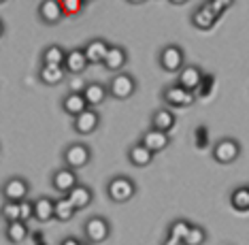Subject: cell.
Segmentation results:
<instances>
[{
	"label": "cell",
	"mask_w": 249,
	"mask_h": 245,
	"mask_svg": "<svg viewBox=\"0 0 249 245\" xmlns=\"http://www.w3.org/2000/svg\"><path fill=\"white\" fill-rule=\"evenodd\" d=\"M109 49H111V45L107 43L105 38H100V37L89 38V41L83 45V51H86V58L89 62V66L103 64L105 58H107V54H109Z\"/></svg>",
	"instance_id": "7c38bea8"
},
{
	"label": "cell",
	"mask_w": 249,
	"mask_h": 245,
	"mask_svg": "<svg viewBox=\"0 0 249 245\" xmlns=\"http://www.w3.org/2000/svg\"><path fill=\"white\" fill-rule=\"evenodd\" d=\"M243 153V145L239 141L234 139V136H224V139L215 141L213 150H211V158L217 164H234L236 160L241 158Z\"/></svg>",
	"instance_id": "3957f363"
},
{
	"label": "cell",
	"mask_w": 249,
	"mask_h": 245,
	"mask_svg": "<svg viewBox=\"0 0 249 245\" xmlns=\"http://www.w3.org/2000/svg\"><path fill=\"white\" fill-rule=\"evenodd\" d=\"M192 228V222L188 220H173L171 224H168V230H166V237L171 239H177V241H185V237H188V232Z\"/></svg>",
	"instance_id": "f1b7e54d"
},
{
	"label": "cell",
	"mask_w": 249,
	"mask_h": 245,
	"mask_svg": "<svg viewBox=\"0 0 249 245\" xmlns=\"http://www.w3.org/2000/svg\"><path fill=\"white\" fill-rule=\"evenodd\" d=\"M107 196H109V201L117 203V205L130 203L137 196V184H134L128 175H113V177L107 181Z\"/></svg>",
	"instance_id": "6da1fadb"
},
{
	"label": "cell",
	"mask_w": 249,
	"mask_h": 245,
	"mask_svg": "<svg viewBox=\"0 0 249 245\" xmlns=\"http://www.w3.org/2000/svg\"><path fill=\"white\" fill-rule=\"evenodd\" d=\"M81 243H83V241H79L77 237H64V239L60 241V245H81Z\"/></svg>",
	"instance_id": "74e56055"
},
{
	"label": "cell",
	"mask_w": 249,
	"mask_h": 245,
	"mask_svg": "<svg viewBox=\"0 0 249 245\" xmlns=\"http://www.w3.org/2000/svg\"><path fill=\"white\" fill-rule=\"evenodd\" d=\"M111 237V222L103 215H92L83 222V239L92 245H100Z\"/></svg>",
	"instance_id": "5b68a950"
},
{
	"label": "cell",
	"mask_w": 249,
	"mask_h": 245,
	"mask_svg": "<svg viewBox=\"0 0 249 245\" xmlns=\"http://www.w3.org/2000/svg\"><path fill=\"white\" fill-rule=\"evenodd\" d=\"M213 85H215V75H211V73H205V77H202L200 85L196 88V98H207V96L213 94Z\"/></svg>",
	"instance_id": "d6a6232c"
},
{
	"label": "cell",
	"mask_w": 249,
	"mask_h": 245,
	"mask_svg": "<svg viewBox=\"0 0 249 245\" xmlns=\"http://www.w3.org/2000/svg\"><path fill=\"white\" fill-rule=\"evenodd\" d=\"M162 245H185V241H177V239H171V237H166L162 241Z\"/></svg>",
	"instance_id": "f35d334b"
},
{
	"label": "cell",
	"mask_w": 249,
	"mask_h": 245,
	"mask_svg": "<svg viewBox=\"0 0 249 245\" xmlns=\"http://www.w3.org/2000/svg\"><path fill=\"white\" fill-rule=\"evenodd\" d=\"M58 2L64 11V17H79L88 7L86 0H58Z\"/></svg>",
	"instance_id": "f546056e"
},
{
	"label": "cell",
	"mask_w": 249,
	"mask_h": 245,
	"mask_svg": "<svg viewBox=\"0 0 249 245\" xmlns=\"http://www.w3.org/2000/svg\"><path fill=\"white\" fill-rule=\"evenodd\" d=\"M86 2H88V4H89V2H94V0H86Z\"/></svg>",
	"instance_id": "ee69618b"
},
{
	"label": "cell",
	"mask_w": 249,
	"mask_h": 245,
	"mask_svg": "<svg viewBox=\"0 0 249 245\" xmlns=\"http://www.w3.org/2000/svg\"><path fill=\"white\" fill-rule=\"evenodd\" d=\"M21 220L24 222H30L35 220V201H21Z\"/></svg>",
	"instance_id": "e575fe53"
},
{
	"label": "cell",
	"mask_w": 249,
	"mask_h": 245,
	"mask_svg": "<svg viewBox=\"0 0 249 245\" xmlns=\"http://www.w3.org/2000/svg\"><path fill=\"white\" fill-rule=\"evenodd\" d=\"M36 15H38V21L45 26H58L64 19V11H62L58 0H41Z\"/></svg>",
	"instance_id": "8fae6325"
},
{
	"label": "cell",
	"mask_w": 249,
	"mask_h": 245,
	"mask_svg": "<svg viewBox=\"0 0 249 245\" xmlns=\"http://www.w3.org/2000/svg\"><path fill=\"white\" fill-rule=\"evenodd\" d=\"M141 143L145 147H149L154 153H160L164 151L168 145H171V134L162 132V130H156V128H147L143 134H141Z\"/></svg>",
	"instance_id": "e0dca14e"
},
{
	"label": "cell",
	"mask_w": 249,
	"mask_h": 245,
	"mask_svg": "<svg viewBox=\"0 0 249 245\" xmlns=\"http://www.w3.org/2000/svg\"><path fill=\"white\" fill-rule=\"evenodd\" d=\"M28 237H30V226H28V222H24V220L7 222V226H4V239H7L11 245L24 243Z\"/></svg>",
	"instance_id": "44dd1931"
},
{
	"label": "cell",
	"mask_w": 249,
	"mask_h": 245,
	"mask_svg": "<svg viewBox=\"0 0 249 245\" xmlns=\"http://www.w3.org/2000/svg\"><path fill=\"white\" fill-rule=\"evenodd\" d=\"M217 19H219V15H215L213 11L207 7V2H202L200 7H196L194 11H192V15H190L192 26H194L196 30H202V32L213 30L215 24H217Z\"/></svg>",
	"instance_id": "5bb4252c"
},
{
	"label": "cell",
	"mask_w": 249,
	"mask_h": 245,
	"mask_svg": "<svg viewBox=\"0 0 249 245\" xmlns=\"http://www.w3.org/2000/svg\"><path fill=\"white\" fill-rule=\"evenodd\" d=\"M77 215L75 205L71 203L69 196H58L55 198V220L58 222H71Z\"/></svg>",
	"instance_id": "83f0119b"
},
{
	"label": "cell",
	"mask_w": 249,
	"mask_h": 245,
	"mask_svg": "<svg viewBox=\"0 0 249 245\" xmlns=\"http://www.w3.org/2000/svg\"><path fill=\"white\" fill-rule=\"evenodd\" d=\"M66 77H69V73H66L64 66L41 64V68H38V81L45 85H60Z\"/></svg>",
	"instance_id": "603a6c76"
},
{
	"label": "cell",
	"mask_w": 249,
	"mask_h": 245,
	"mask_svg": "<svg viewBox=\"0 0 249 245\" xmlns=\"http://www.w3.org/2000/svg\"><path fill=\"white\" fill-rule=\"evenodd\" d=\"M230 207L239 213L249 211V186H236L230 192Z\"/></svg>",
	"instance_id": "484cf974"
},
{
	"label": "cell",
	"mask_w": 249,
	"mask_h": 245,
	"mask_svg": "<svg viewBox=\"0 0 249 245\" xmlns=\"http://www.w3.org/2000/svg\"><path fill=\"white\" fill-rule=\"evenodd\" d=\"M149 126L171 134L175 130V126H177V115H175V111L171 109V107H160V109H156L154 113H151Z\"/></svg>",
	"instance_id": "4fadbf2b"
},
{
	"label": "cell",
	"mask_w": 249,
	"mask_h": 245,
	"mask_svg": "<svg viewBox=\"0 0 249 245\" xmlns=\"http://www.w3.org/2000/svg\"><path fill=\"white\" fill-rule=\"evenodd\" d=\"M209 134V130H207V126H198L196 128V145L198 147H200V150H202V147H205L207 145V139H205V136Z\"/></svg>",
	"instance_id": "8d00e7d4"
},
{
	"label": "cell",
	"mask_w": 249,
	"mask_h": 245,
	"mask_svg": "<svg viewBox=\"0 0 249 245\" xmlns=\"http://www.w3.org/2000/svg\"><path fill=\"white\" fill-rule=\"evenodd\" d=\"M2 198L4 201H13V203H21L30 196V184L28 179L19 177V175H11L2 181Z\"/></svg>",
	"instance_id": "ba28073f"
},
{
	"label": "cell",
	"mask_w": 249,
	"mask_h": 245,
	"mask_svg": "<svg viewBox=\"0 0 249 245\" xmlns=\"http://www.w3.org/2000/svg\"><path fill=\"white\" fill-rule=\"evenodd\" d=\"M202 77H205V71H202L198 64H185L177 73V83L183 85V88L190 90V92H196V88L200 85Z\"/></svg>",
	"instance_id": "2e32d148"
},
{
	"label": "cell",
	"mask_w": 249,
	"mask_h": 245,
	"mask_svg": "<svg viewBox=\"0 0 249 245\" xmlns=\"http://www.w3.org/2000/svg\"><path fill=\"white\" fill-rule=\"evenodd\" d=\"M2 220H4V222L21 220V203L4 201V203H2Z\"/></svg>",
	"instance_id": "1f68e13d"
},
{
	"label": "cell",
	"mask_w": 249,
	"mask_h": 245,
	"mask_svg": "<svg viewBox=\"0 0 249 245\" xmlns=\"http://www.w3.org/2000/svg\"><path fill=\"white\" fill-rule=\"evenodd\" d=\"M79 186V175L77 170H72L69 167H62L52 173V188L58 192L60 196H66L69 192H72Z\"/></svg>",
	"instance_id": "9c48e42d"
},
{
	"label": "cell",
	"mask_w": 249,
	"mask_h": 245,
	"mask_svg": "<svg viewBox=\"0 0 249 245\" xmlns=\"http://www.w3.org/2000/svg\"><path fill=\"white\" fill-rule=\"evenodd\" d=\"M35 220L41 224L55 220V198L52 196H38L35 201Z\"/></svg>",
	"instance_id": "cb8c5ba5"
},
{
	"label": "cell",
	"mask_w": 249,
	"mask_h": 245,
	"mask_svg": "<svg viewBox=\"0 0 249 245\" xmlns=\"http://www.w3.org/2000/svg\"><path fill=\"white\" fill-rule=\"evenodd\" d=\"M66 196L71 198V203L75 205L77 211H81V209H86V207H89V205L94 203V190L89 186H83V184H79L75 190L69 192Z\"/></svg>",
	"instance_id": "d4e9b609"
},
{
	"label": "cell",
	"mask_w": 249,
	"mask_h": 245,
	"mask_svg": "<svg viewBox=\"0 0 249 245\" xmlns=\"http://www.w3.org/2000/svg\"><path fill=\"white\" fill-rule=\"evenodd\" d=\"M128 4H132V7H139V4H145V2H149V0H126Z\"/></svg>",
	"instance_id": "ab89813d"
},
{
	"label": "cell",
	"mask_w": 249,
	"mask_h": 245,
	"mask_svg": "<svg viewBox=\"0 0 249 245\" xmlns=\"http://www.w3.org/2000/svg\"><path fill=\"white\" fill-rule=\"evenodd\" d=\"M88 66H89V62L86 58V51H83V47H72V49H69V54H66V60H64V68H66V73H69L71 77L72 75H83Z\"/></svg>",
	"instance_id": "ac0fdd59"
},
{
	"label": "cell",
	"mask_w": 249,
	"mask_h": 245,
	"mask_svg": "<svg viewBox=\"0 0 249 245\" xmlns=\"http://www.w3.org/2000/svg\"><path fill=\"white\" fill-rule=\"evenodd\" d=\"M92 156H94L92 147L88 143H83V141H72V143L66 145L64 151H62V162H64V167H69L72 170H81L92 162Z\"/></svg>",
	"instance_id": "7a4b0ae2"
},
{
	"label": "cell",
	"mask_w": 249,
	"mask_h": 245,
	"mask_svg": "<svg viewBox=\"0 0 249 245\" xmlns=\"http://www.w3.org/2000/svg\"><path fill=\"white\" fill-rule=\"evenodd\" d=\"M98 128H100V113L92 109V107H89L88 111H83L81 115L72 117V130H75L79 136H89Z\"/></svg>",
	"instance_id": "30bf717a"
},
{
	"label": "cell",
	"mask_w": 249,
	"mask_h": 245,
	"mask_svg": "<svg viewBox=\"0 0 249 245\" xmlns=\"http://www.w3.org/2000/svg\"><path fill=\"white\" fill-rule=\"evenodd\" d=\"M109 94L115 100H128L137 94V79L130 73H115L109 81Z\"/></svg>",
	"instance_id": "52a82bcc"
},
{
	"label": "cell",
	"mask_w": 249,
	"mask_h": 245,
	"mask_svg": "<svg viewBox=\"0 0 249 245\" xmlns=\"http://www.w3.org/2000/svg\"><path fill=\"white\" fill-rule=\"evenodd\" d=\"M83 96H86L88 105L92 107V109H94V107H100L107 98H111L109 85H105V83H100V81H89L88 88L83 90Z\"/></svg>",
	"instance_id": "7402d4cb"
},
{
	"label": "cell",
	"mask_w": 249,
	"mask_h": 245,
	"mask_svg": "<svg viewBox=\"0 0 249 245\" xmlns=\"http://www.w3.org/2000/svg\"><path fill=\"white\" fill-rule=\"evenodd\" d=\"M4 2H9V0H0V4H4Z\"/></svg>",
	"instance_id": "b9f144b4"
},
{
	"label": "cell",
	"mask_w": 249,
	"mask_h": 245,
	"mask_svg": "<svg viewBox=\"0 0 249 245\" xmlns=\"http://www.w3.org/2000/svg\"><path fill=\"white\" fill-rule=\"evenodd\" d=\"M128 60H130V56H128V49L124 47V45H111V49H109V54H107L103 66L109 73H122L124 68H126V64H128Z\"/></svg>",
	"instance_id": "9a60e30c"
},
{
	"label": "cell",
	"mask_w": 249,
	"mask_h": 245,
	"mask_svg": "<svg viewBox=\"0 0 249 245\" xmlns=\"http://www.w3.org/2000/svg\"><path fill=\"white\" fill-rule=\"evenodd\" d=\"M88 109H89V105H88L83 92H69L64 98H62V111H64L71 119L81 115V113L88 111Z\"/></svg>",
	"instance_id": "d6986e66"
},
{
	"label": "cell",
	"mask_w": 249,
	"mask_h": 245,
	"mask_svg": "<svg viewBox=\"0 0 249 245\" xmlns=\"http://www.w3.org/2000/svg\"><path fill=\"white\" fill-rule=\"evenodd\" d=\"M66 51L62 45H49V47L43 49L41 54V64H55V66H64L66 60Z\"/></svg>",
	"instance_id": "4316f807"
},
{
	"label": "cell",
	"mask_w": 249,
	"mask_h": 245,
	"mask_svg": "<svg viewBox=\"0 0 249 245\" xmlns=\"http://www.w3.org/2000/svg\"><path fill=\"white\" fill-rule=\"evenodd\" d=\"M205 2H207V7L211 9L215 15L222 17V15L226 13V11H228V9L232 7V4H234V0H205Z\"/></svg>",
	"instance_id": "836d02e7"
},
{
	"label": "cell",
	"mask_w": 249,
	"mask_h": 245,
	"mask_svg": "<svg viewBox=\"0 0 249 245\" xmlns=\"http://www.w3.org/2000/svg\"><path fill=\"white\" fill-rule=\"evenodd\" d=\"M162 102L166 107H171V109L173 107L175 109H188V107H192L196 102V94L175 81L162 90Z\"/></svg>",
	"instance_id": "8992f818"
},
{
	"label": "cell",
	"mask_w": 249,
	"mask_h": 245,
	"mask_svg": "<svg viewBox=\"0 0 249 245\" xmlns=\"http://www.w3.org/2000/svg\"><path fill=\"white\" fill-rule=\"evenodd\" d=\"M81 245H92V243H88V241H83V243H81Z\"/></svg>",
	"instance_id": "7bdbcfd3"
},
{
	"label": "cell",
	"mask_w": 249,
	"mask_h": 245,
	"mask_svg": "<svg viewBox=\"0 0 249 245\" xmlns=\"http://www.w3.org/2000/svg\"><path fill=\"white\" fill-rule=\"evenodd\" d=\"M171 4H175V7H181V4H188L190 0H168Z\"/></svg>",
	"instance_id": "60d3db41"
},
{
	"label": "cell",
	"mask_w": 249,
	"mask_h": 245,
	"mask_svg": "<svg viewBox=\"0 0 249 245\" xmlns=\"http://www.w3.org/2000/svg\"><path fill=\"white\" fill-rule=\"evenodd\" d=\"M158 64L164 73H179L181 68L185 66V51L181 45L177 43H168L164 45L160 49V54H158Z\"/></svg>",
	"instance_id": "277c9868"
},
{
	"label": "cell",
	"mask_w": 249,
	"mask_h": 245,
	"mask_svg": "<svg viewBox=\"0 0 249 245\" xmlns=\"http://www.w3.org/2000/svg\"><path fill=\"white\" fill-rule=\"evenodd\" d=\"M209 239V232L205 226L200 224H192V228L188 232V237H185V245H205Z\"/></svg>",
	"instance_id": "4dcf8cb0"
},
{
	"label": "cell",
	"mask_w": 249,
	"mask_h": 245,
	"mask_svg": "<svg viewBox=\"0 0 249 245\" xmlns=\"http://www.w3.org/2000/svg\"><path fill=\"white\" fill-rule=\"evenodd\" d=\"M86 88H88V81H83V75L71 77V92H83Z\"/></svg>",
	"instance_id": "d590c367"
},
{
	"label": "cell",
	"mask_w": 249,
	"mask_h": 245,
	"mask_svg": "<svg viewBox=\"0 0 249 245\" xmlns=\"http://www.w3.org/2000/svg\"><path fill=\"white\" fill-rule=\"evenodd\" d=\"M154 156L156 153L151 151L149 147H145L141 141H137L134 145L128 147V162L137 169H147L151 162H154Z\"/></svg>",
	"instance_id": "ffe728a7"
}]
</instances>
